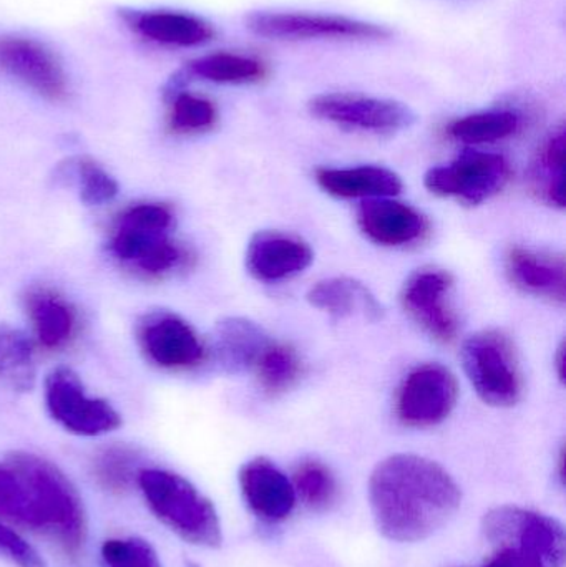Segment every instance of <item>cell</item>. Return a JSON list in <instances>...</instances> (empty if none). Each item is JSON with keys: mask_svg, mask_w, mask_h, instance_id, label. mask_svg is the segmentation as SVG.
I'll return each mask as SVG.
<instances>
[{"mask_svg": "<svg viewBox=\"0 0 566 567\" xmlns=\"http://www.w3.org/2000/svg\"><path fill=\"white\" fill-rule=\"evenodd\" d=\"M369 502L379 532L398 543H415L444 528L461 508L457 483L424 456L392 455L375 466Z\"/></svg>", "mask_w": 566, "mask_h": 567, "instance_id": "cell-1", "label": "cell"}, {"mask_svg": "<svg viewBox=\"0 0 566 567\" xmlns=\"http://www.w3.org/2000/svg\"><path fill=\"white\" fill-rule=\"evenodd\" d=\"M7 465L22 478L32 506L33 532L52 536L66 555L79 556L86 539V516L79 492L53 463L16 452Z\"/></svg>", "mask_w": 566, "mask_h": 567, "instance_id": "cell-2", "label": "cell"}, {"mask_svg": "<svg viewBox=\"0 0 566 567\" xmlns=\"http://www.w3.org/2000/svg\"><path fill=\"white\" fill-rule=\"evenodd\" d=\"M146 505L173 533L203 548H218L223 542L218 513L188 480L166 470H140L136 476Z\"/></svg>", "mask_w": 566, "mask_h": 567, "instance_id": "cell-3", "label": "cell"}, {"mask_svg": "<svg viewBox=\"0 0 566 567\" xmlns=\"http://www.w3.org/2000/svg\"><path fill=\"white\" fill-rule=\"evenodd\" d=\"M173 215L162 205H138L120 216L112 251L123 262L150 276L165 275L182 262L183 252L168 233Z\"/></svg>", "mask_w": 566, "mask_h": 567, "instance_id": "cell-4", "label": "cell"}, {"mask_svg": "<svg viewBox=\"0 0 566 567\" xmlns=\"http://www.w3.org/2000/svg\"><path fill=\"white\" fill-rule=\"evenodd\" d=\"M462 362L477 395L492 406H514L524 390L514 343L502 330H481L462 347Z\"/></svg>", "mask_w": 566, "mask_h": 567, "instance_id": "cell-5", "label": "cell"}, {"mask_svg": "<svg viewBox=\"0 0 566 567\" xmlns=\"http://www.w3.org/2000/svg\"><path fill=\"white\" fill-rule=\"evenodd\" d=\"M508 176L511 168L504 156L465 152L449 165L429 169L424 185L434 195L481 205L504 189Z\"/></svg>", "mask_w": 566, "mask_h": 567, "instance_id": "cell-6", "label": "cell"}, {"mask_svg": "<svg viewBox=\"0 0 566 567\" xmlns=\"http://www.w3.org/2000/svg\"><path fill=\"white\" fill-rule=\"evenodd\" d=\"M484 533L488 542L501 548L522 549L552 567L564 566V528L547 516L515 506H501L485 515Z\"/></svg>", "mask_w": 566, "mask_h": 567, "instance_id": "cell-7", "label": "cell"}, {"mask_svg": "<svg viewBox=\"0 0 566 567\" xmlns=\"http://www.w3.org/2000/svg\"><path fill=\"white\" fill-rule=\"evenodd\" d=\"M246 27L272 40H381L391 35V30L378 23L321 13L255 12L246 19Z\"/></svg>", "mask_w": 566, "mask_h": 567, "instance_id": "cell-8", "label": "cell"}, {"mask_svg": "<svg viewBox=\"0 0 566 567\" xmlns=\"http://www.w3.org/2000/svg\"><path fill=\"white\" fill-rule=\"evenodd\" d=\"M45 402L52 419L75 435H105L122 425L116 410L105 400L86 396L79 377L66 367L47 377Z\"/></svg>", "mask_w": 566, "mask_h": 567, "instance_id": "cell-9", "label": "cell"}, {"mask_svg": "<svg viewBox=\"0 0 566 567\" xmlns=\"http://www.w3.org/2000/svg\"><path fill=\"white\" fill-rule=\"evenodd\" d=\"M0 73L50 102H63L69 95V79L59 56L30 37L0 35Z\"/></svg>", "mask_w": 566, "mask_h": 567, "instance_id": "cell-10", "label": "cell"}, {"mask_svg": "<svg viewBox=\"0 0 566 567\" xmlns=\"http://www.w3.org/2000/svg\"><path fill=\"white\" fill-rule=\"evenodd\" d=\"M457 380L439 363H425L405 377L398 393V416L409 426L444 422L457 403Z\"/></svg>", "mask_w": 566, "mask_h": 567, "instance_id": "cell-11", "label": "cell"}, {"mask_svg": "<svg viewBox=\"0 0 566 567\" xmlns=\"http://www.w3.org/2000/svg\"><path fill=\"white\" fill-rule=\"evenodd\" d=\"M309 110L326 122L374 133H395L415 120L402 103L358 93H325L311 100Z\"/></svg>", "mask_w": 566, "mask_h": 567, "instance_id": "cell-12", "label": "cell"}, {"mask_svg": "<svg viewBox=\"0 0 566 567\" xmlns=\"http://www.w3.org/2000/svg\"><path fill=\"white\" fill-rule=\"evenodd\" d=\"M454 279L444 269L424 268L404 284L402 303L409 316L435 340L449 343L457 337L459 322L451 306Z\"/></svg>", "mask_w": 566, "mask_h": 567, "instance_id": "cell-13", "label": "cell"}, {"mask_svg": "<svg viewBox=\"0 0 566 567\" xmlns=\"http://www.w3.org/2000/svg\"><path fill=\"white\" fill-rule=\"evenodd\" d=\"M138 342L148 359L163 369H186L205 355L193 327L165 310L146 313L140 320Z\"/></svg>", "mask_w": 566, "mask_h": 567, "instance_id": "cell-14", "label": "cell"}, {"mask_svg": "<svg viewBox=\"0 0 566 567\" xmlns=\"http://www.w3.org/2000/svg\"><path fill=\"white\" fill-rule=\"evenodd\" d=\"M315 255L308 243L281 231H259L246 249V268L263 282L295 278L311 266Z\"/></svg>", "mask_w": 566, "mask_h": 567, "instance_id": "cell-15", "label": "cell"}, {"mask_svg": "<svg viewBox=\"0 0 566 567\" xmlns=\"http://www.w3.org/2000/svg\"><path fill=\"white\" fill-rule=\"evenodd\" d=\"M358 225L372 243L389 248L414 245L429 231L428 219L418 209L391 198L364 199Z\"/></svg>", "mask_w": 566, "mask_h": 567, "instance_id": "cell-16", "label": "cell"}, {"mask_svg": "<svg viewBox=\"0 0 566 567\" xmlns=\"http://www.w3.org/2000/svg\"><path fill=\"white\" fill-rule=\"evenodd\" d=\"M239 486L246 505L263 522H282L295 509V486L269 460L255 458L243 465Z\"/></svg>", "mask_w": 566, "mask_h": 567, "instance_id": "cell-17", "label": "cell"}, {"mask_svg": "<svg viewBox=\"0 0 566 567\" xmlns=\"http://www.w3.org/2000/svg\"><path fill=\"white\" fill-rule=\"evenodd\" d=\"M508 279L518 289L564 303L566 265L562 256L531 248H512L505 258Z\"/></svg>", "mask_w": 566, "mask_h": 567, "instance_id": "cell-18", "label": "cell"}, {"mask_svg": "<svg viewBox=\"0 0 566 567\" xmlns=\"http://www.w3.org/2000/svg\"><path fill=\"white\" fill-rule=\"evenodd\" d=\"M269 343L271 340L258 323L245 317H226L213 330V359L225 372H246L256 365Z\"/></svg>", "mask_w": 566, "mask_h": 567, "instance_id": "cell-19", "label": "cell"}, {"mask_svg": "<svg viewBox=\"0 0 566 567\" xmlns=\"http://www.w3.org/2000/svg\"><path fill=\"white\" fill-rule=\"evenodd\" d=\"M126 22L143 39L165 47L205 45L215 35V30L202 17L173 10H145L126 16Z\"/></svg>", "mask_w": 566, "mask_h": 567, "instance_id": "cell-20", "label": "cell"}, {"mask_svg": "<svg viewBox=\"0 0 566 567\" xmlns=\"http://www.w3.org/2000/svg\"><path fill=\"white\" fill-rule=\"evenodd\" d=\"M316 182L328 195L344 199L391 198L402 189L398 173L382 166L321 168L316 172Z\"/></svg>", "mask_w": 566, "mask_h": 567, "instance_id": "cell-21", "label": "cell"}, {"mask_svg": "<svg viewBox=\"0 0 566 567\" xmlns=\"http://www.w3.org/2000/svg\"><path fill=\"white\" fill-rule=\"evenodd\" d=\"M308 300L316 309L325 310L338 319L361 313L368 319L379 320L384 313L374 293L364 284L351 278L319 281L309 289Z\"/></svg>", "mask_w": 566, "mask_h": 567, "instance_id": "cell-22", "label": "cell"}, {"mask_svg": "<svg viewBox=\"0 0 566 567\" xmlns=\"http://www.w3.org/2000/svg\"><path fill=\"white\" fill-rule=\"evenodd\" d=\"M565 148L566 133L560 126L545 140L528 169L534 193L555 208H565Z\"/></svg>", "mask_w": 566, "mask_h": 567, "instance_id": "cell-23", "label": "cell"}, {"mask_svg": "<svg viewBox=\"0 0 566 567\" xmlns=\"http://www.w3.org/2000/svg\"><path fill=\"white\" fill-rule=\"evenodd\" d=\"M27 309L37 337L47 349H56L72 337L75 313L62 297L50 290H33L27 299Z\"/></svg>", "mask_w": 566, "mask_h": 567, "instance_id": "cell-24", "label": "cell"}, {"mask_svg": "<svg viewBox=\"0 0 566 567\" xmlns=\"http://www.w3.org/2000/svg\"><path fill=\"white\" fill-rule=\"evenodd\" d=\"M35 382L33 349L25 333L9 326H0V383L27 392Z\"/></svg>", "mask_w": 566, "mask_h": 567, "instance_id": "cell-25", "label": "cell"}, {"mask_svg": "<svg viewBox=\"0 0 566 567\" xmlns=\"http://www.w3.org/2000/svg\"><path fill=\"white\" fill-rule=\"evenodd\" d=\"M188 73L206 82L245 85L259 82L265 76L266 69L263 62L253 56L218 52L193 60L188 65Z\"/></svg>", "mask_w": 566, "mask_h": 567, "instance_id": "cell-26", "label": "cell"}, {"mask_svg": "<svg viewBox=\"0 0 566 567\" xmlns=\"http://www.w3.org/2000/svg\"><path fill=\"white\" fill-rule=\"evenodd\" d=\"M521 128V116L511 110H491L455 120L449 133L457 142L484 145L508 138Z\"/></svg>", "mask_w": 566, "mask_h": 567, "instance_id": "cell-27", "label": "cell"}, {"mask_svg": "<svg viewBox=\"0 0 566 567\" xmlns=\"http://www.w3.org/2000/svg\"><path fill=\"white\" fill-rule=\"evenodd\" d=\"M296 495L301 496L302 502L316 512L328 509L338 499V483L335 475L325 463L316 460H306L299 463L295 470Z\"/></svg>", "mask_w": 566, "mask_h": 567, "instance_id": "cell-28", "label": "cell"}, {"mask_svg": "<svg viewBox=\"0 0 566 567\" xmlns=\"http://www.w3.org/2000/svg\"><path fill=\"white\" fill-rule=\"evenodd\" d=\"M255 367L261 385L271 393L285 392L301 373L298 353L286 343H269Z\"/></svg>", "mask_w": 566, "mask_h": 567, "instance_id": "cell-29", "label": "cell"}, {"mask_svg": "<svg viewBox=\"0 0 566 567\" xmlns=\"http://www.w3.org/2000/svg\"><path fill=\"white\" fill-rule=\"evenodd\" d=\"M218 118L212 100L189 92L173 95L169 106V126L176 133H199L212 128Z\"/></svg>", "mask_w": 566, "mask_h": 567, "instance_id": "cell-30", "label": "cell"}, {"mask_svg": "<svg viewBox=\"0 0 566 567\" xmlns=\"http://www.w3.org/2000/svg\"><path fill=\"white\" fill-rule=\"evenodd\" d=\"M0 516L33 532L32 506L22 478L9 465H0Z\"/></svg>", "mask_w": 566, "mask_h": 567, "instance_id": "cell-31", "label": "cell"}, {"mask_svg": "<svg viewBox=\"0 0 566 567\" xmlns=\"http://www.w3.org/2000/svg\"><path fill=\"white\" fill-rule=\"evenodd\" d=\"M135 455L125 449H110L95 463L96 478L112 493H125L135 480Z\"/></svg>", "mask_w": 566, "mask_h": 567, "instance_id": "cell-32", "label": "cell"}, {"mask_svg": "<svg viewBox=\"0 0 566 567\" xmlns=\"http://www.w3.org/2000/svg\"><path fill=\"white\" fill-rule=\"evenodd\" d=\"M102 558L106 567H162L150 543L140 538H113L103 543Z\"/></svg>", "mask_w": 566, "mask_h": 567, "instance_id": "cell-33", "label": "cell"}, {"mask_svg": "<svg viewBox=\"0 0 566 567\" xmlns=\"http://www.w3.org/2000/svg\"><path fill=\"white\" fill-rule=\"evenodd\" d=\"M76 173H79L80 198L85 205H105L119 193L115 179L93 159L80 158L76 163Z\"/></svg>", "mask_w": 566, "mask_h": 567, "instance_id": "cell-34", "label": "cell"}, {"mask_svg": "<svg viewBox=\"0 0 566 567\" xmlns=\"http://www.w3.org/2000/svg\"><path fill=\"white\" fill-rule=\"evenodd\" d=\"M0 558L17 567H47L37 549L3 523H0Z\"/></svg>", "mask_w": 566, "mask_h": 567, "instance_id": "cell-35", "label": "cell"}, {"mask_svg": "<svg viewBox=\"0 0 566 567\" xmlns=\"http://www.w3.org/2000/svg\"><path fill=\"white\" fill-rule=\"evenodd\" d=\"M484 567H552L544 559L517 548H502Z\"/></svg>", "mask_w": 566, "mask_h": 567, "instance_id": "cell-36", "label": "cell"}, {"mask_svg": "<svg viewBox=\"0 0 566 567\" xmlns=\"http://www.w3.org/2000/svg\"><path fill=\"white\" fill-rule=\"evenodd\" d=\"M555 362H557V372L558 377H560L562 380L565 379V346L562 343L560 347H558L557 357H555Z\"/></svg>", "mask_w": 566, "mask_h": 567, "instance_id": "cell-37", "label": "cell"}]
</instances>
